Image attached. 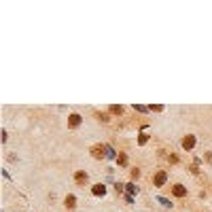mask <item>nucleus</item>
<instances>
[{"mask_svg": "<svg viewBox=\"0 0 212 212\" xmlns=\"http://www.w3.org/2000/svg\"><path fill=\"white\" fill-rule=\"evenodd\" d=\"M87 180H89V174H87L85 170H77V172H74V182H77L79 187H83Z\"/></svg>", "mask_w": 212, "mask_h": 212, "instance_id": "f257e3e1", "label": "nucleus"}, {"mask_svg": "<svg viewBox=\"0 0 212 212\" xmlns=\"http://www.w3.org/2000/svg\"><path fill=\"white\" fill-rule=\"evenodd\" d=\"M166 180H168V172H163V170H159L157 174H155V187H163L166 184Z\"/></svg>", "mask_w": 212, "mask_h": 212, "instance_id": "f03ea898", "label": "nucleus"}, {"mask_svg": "<svg viewBox=\"0 0 212 212\" xmlns=\"http://www.w3.org/2000/svg\"><path fill=\"white\" fill-rule=\"evenodd\" d=\"M81 121H83V119H81V115L72 112V115L68 117V127H72V129H74V127H79V125H81Z\"/></svg>", "mask_w": 212, "mask_h": 212, "instance_id": "7ed1b4c3", "label": "nucleus"}, {"mask_svg": "<svg viewBox=\"0 0 212 212\" xmlns=\"http://www.w3.org/2000/svg\"><path fill=\"white\" fill-rule=\"evenodd\" d=\"M195 147V136H184L182 138V149L184 151H191Z\"/></svg>", "mask_w": 212, "mask_h": 212, "instance_id": "20e7f679", "label": "nucleus"}, {"mask_svg": "<svg viewBox=\"0 0 212 212\" xmlns=\"http://www.w3.org/2000/svg\"><path fill=\"white\" fill-rule=\"evenodd\" d=\"M102 151H106V147H102V144H96V147H91V155L96 157V159H102V157H106V153H102Z\"/></svg>", "mask_w": 212, "mask_h": 212, "instance_id": "39448f33", "label": "nucleus"}, {"mask_svg": "<svg viewBox=\"0 0 212 212\" xmlns=\"http://www.w3.org/2000/svg\"><path fill=\"white\" fill-rule=\"evenodd\" d=\"M172 193H174L176 197H184V195H187V187H184V184H174V187H172Z\"/></svg>", "mask_w": 212, "mask_h": 212, "instance_id": "423d86ee", "label": "nucleus"}, {"mask_svg": "<svg viewBox=\"0 0 212 212\" xmlns=\"http://www.w3.org/2000/svg\"><path fill=\"white\" fill-rule=\"evenodd\" d=\"M64 206H66L68 210L77 208V197H74V195H66V202H64Z\"/></svg>", "mask_w": 212, "mask_h": 212, "instance_id": "0eeeda50", "label": "nucleus"}, {"mask_svg": "<svg viewBox=\"0 0 212 212\" xmlns=\"http://www.w3.org/2000/svg\"><path fill=\"white\" fill-rule=\"evenodd\" d=\"M91 191H93V195H98V197H100V195H106V187L100 182V184H93V189H91Z\"/></svg>", "mask_w": 212, "mask_h": 212, "instance_id": "6e6552de", "label": "nucleus"}, {"mask_svg": "<svg viewBox=\"0 0 212 212\" xmlns=\"http://www.w3.org/2000/svg\"><path fill=\"white\" fill-rule=\"evenodd\" d=\"M117 163H119L121 168H125V166H127V155H125V153H119V157H117Z\"/></svg>", "mask_w": 212, "mask_h": 212, "instance_id": "1a4fd4ad", "label": "nucleus"}, {"mask_svg": "<svg viewBox=\"0 0 212 212\" xmlns=\"http://www.w3.org/2000/svg\"><path fill=\"white\" fill-rule=\"evenodd\" d=\"M108 110H110L112 115H121V112H123V106H117V104H112Z\"/></svg>", "mask_w": 212, "mask_h": 212, "instance_id": "9d476101", "label": "nucleus"}, {"mask_svg": "<svg viewBox=\"0 0 212 212\" xmlns=\"http://www.w3.org/2000/svg\"><path fill=\"white\" fill-rule=\"evenodd\" d=\"M149 140V134H140V138H138V144H144Z\"/></svg>", "mask_w": 212, "mask_h": 212, "instance_id": "9b49d317", "label": "nucleus"}, {"mask_svg": "<svg viewBox=\"0 0 212 212\" xmlns=\"http://www.w3.org/2000/svg\"><path fill=\"white\" fill-rule=\"evenodd\" d=\"M127 189H129V193H138V187H134V182H129V184H125Z\"/></svg>", "mask_w": 212, "mask_h": 212, "instance_id": "f8f14e48", "label": "nucleus"}, {"mask_svg": "<svg viewBox=\"0 0 212 212\" xmlns=\"http://www.w3.org/2000/svg\"><path fill=\"white\" fill-rule=\"evenodd\" d=\"M138 176H140V170H138V168H134V170H132V178H134V180H136V178H138Z\"/></svg>", "mask_w": 212, "mask_h": 212, "instance_id": "ddd939ff", "label": "nucleus"}, {"mask_svg": "<svg viewBox=\"0 0 212 212\" xmlns=\"http://www.w3.org/2000/svg\"><path fill=\"white\" fill-rule=\"evenodd\" d=\"M138 112H147V110H151V108H147V106H134Z\"/></svg>", "mask_w": 212, "mask_h": 212, "instance_id": "4468645a", "label": "nucleus"}, {"mask_svg": "<svg viewBox=\"0 0 212 212\" xmlns=\"http://www.w3.org/2000/svg\"><path fill=\"white\" fill-rule=\"evenodd\" d=\"M98 119H100V121H104V123H106V121H108V115H98Z\"/></svg>", "mask_w": 212, "mask_h": 212, "instance_id": "2eb2a0df", "label": "nucleus"}, {"mask_svg": "<svg viewBox=\"0 0 212 212\" xmlns=\"http://www.w3.org/2000/svg\"><path fill=\"white\" fill-rule=\"evenodd\" d=\"M151 110H155V112H161V110H163V106H151Z\"/></svg>", "mask_w": 212, "mask_h": 212, "instance_id": "dca6fc26", "label": "nucleus"}, {"mask_svg": "<svg viewBox=\"0 0 212 212\" xmlns=\"http://www.w3.org/2000/svg\"><path fill=\"white\" fill-rule=\"evenodd\" d=\"M206 161H208V163H212V153H206Z\"/></svg>", "mask_w": 212, "mask_h": 212, "instance_id": "f3484780", "label": "nucleus"}]
</instances>
